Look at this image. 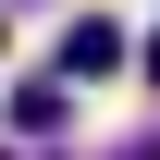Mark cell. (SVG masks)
Listing matches in <instances>:
<instances>
[{
	"label": "cell",
	"mask_w": 160,
	"mask_h": 160,
	"mask_svg": "<svg viewBox=\"0 0 160 160\" xmlns=\"http://www.w3.org/2000/svg\"><path fill=\"white\" fill-rule=\"evenodd\" d=\"M148 74H160V37H148Z\"/></svg>",
	"instance_id": "cell-2"
},
{
	"label": "cell",
	"mask_w": 160,
	"mask_h": 160,
	"mask_svg": "<svg viewBox=\"0 0 160 160\" xmlns=\"http://www.w3.org/2000/svg\"><path fill=\"white\" fill-rule=\"evenodd\" d=\"M123 62V25L111 12H86V25H62V86H86V74H111Z\"/></svg>",
	"instance_id": "cell-1"
}]
</instances>
